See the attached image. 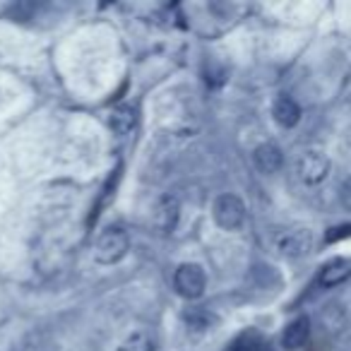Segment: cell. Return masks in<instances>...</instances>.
<instances>
[{
  "label": "cell",
  "mask_w": 351,
  "mask_h": 351,
  "mask_svg": "<svg viewBox=\"0 0 351 351\" xmlns=\"http://www.w3.org/2000/svg\"><path fill=\"white\" fill-rule=\"evenodd\" d=\"M128 248H130L128 234L118 226H111L99 234L97 243H94V258L101 265H116L128 255Z\"/></svg>",
  "instance_id": "1"
},
{
  "label": "cell",
  "mask_w": 351,
  "mask_h": 351,
  "mask_svg": "<svg viewBox=\"0 0 351 351\" xmlns=\"http://www.w3.org/2000/svg\"><path fill=\"white\" fill-rule=\"evenodd\" d=\"M173 287L183 298H191V301L193 298H200L207 287L205 269L195 263L178 265V269H176V274H173Z\"/></svg>",
  "instance_id": "2"
},
{
  "label": "cell",
  "mask_w": 351,
  "mask_h": 351,
  "mask_svg": "<svg viewBox=\"0 0 351 351\" xmlns=\"http://www.w3.org/2000/svg\"><path fill=\"white\" fill-rule=\"evenodd\" d=\"M215 221L224 231H236L245 221V205L236 195H221L215 202Z\"/></svg>",
  "instance_id": "3"
},
{
  "label": "cell",
  "mask_w": 351,
  "mask_h": 351,
  "mask_svg": "<svg viewBox=\"0 0 351 351\" xmlns=\"http://www.w3.org/2000/svg\"><path fill=\"white\" fill-rule=\"evenodd\" d=\"M327 173H330V159L322 152H306V154L298 159V178L308 186H315V183L325 181Z\"/></svg>",
  "instance_id": "4"
},
{
  "label": "cell",
  "mask_w": 351,
  "mask_h": 351,
  "mask_svg": "<svg viewBox=\"0 0 351 351\" xmlns=\"http://www.w3.org/2000/svg\"><path fill=\"white\" fill-rule=\"evenodd\" d=\"M277 248L287 258H303L313 250V234L308 229H296L287 231V234L279 236Z\"/></svg>",
  "instance_id": "5"
},
{
  "label": "cell",
  "mask_w": 351,
  "mask_h": 351,
  "mask_svg": "<svg viewBox=\"0 0 351 351\" xmlns=\"http://www.w3.org/2000/svg\"><path fill=\"white\" fill-rule=\"evenodd\" d=\"M178 215H181L178 200H176L173 195H164V197H159V202H156L152 221H154V226L161 231V234H169V231H173L176 224H178Z\"/></svg>",
  "instance_id": "6"
},
{
  "label": "cell",
  "mask_w": 351,
  "mask_h": 351,
  "mask_svg": "<svg viewBox=\"0 0 351 351\" xmlns=\"http://www.w3.org/2000/svg\"><path fill=\"white\" fill-rule=\"evenodd\" d=\"M311 339V320L308 317H296L293 322H289L287 330L282 335V346L287 351H298L308 344Z\"/></svg>",
  "instance_id": "7"
},
{
  "label": "cell",
  "mask_w": 351,
  "mask_h": 351,
  "mask_svg": "<svg viewBox=\"0 0 351 351\" xmlns=\"http://www.w3.org/2000/svg\"><path fill=\"white\" fill-rule=\"evenodd\" d=\"M349 277H351V260L337 258V260H330V263L320 269V277H317V282H320L322 287L332 289V287H339V284H344Z\"/></svg>",
  "instance_id": "8"
},
{
  "label": "cell",
  "mask_w": 351,
  "mask_h": 351,
  "mask_svg": "<svg viewBox=\"0 0 351 351\" xmlns=\"http://www.w3.org/2000/svg\"><path fill=\"white\" fill-rule=\"evenodd\" d=\"M253 161L255 166H258L260 173H277L279 169H282V149H279L277 145H260L258 149L253 152Z\"/></svg>",
  "instance_id": "9"
},
{
  "label": "cell",
  "mask_w": 351,
  "mask_h": 351,
  "mask_svg": "<svg viewBox=\"0 0 351 351\" xmlns=\"http://www.w3.org/2000/svg\"><path fill=\"white\" fill-rule=\"evenodd\" d=\"M272 116L282 128H293L298 121H301V106H298L291 97L282 94V97H277V101H274Z\"/></svg>",
  "instance_id": "10"
},
{
  "label": "cell",
  "mask_w": 351,
  "mask_h": 351,
  "mask_svg": "<svg viewBox=\"0 0 351 351\" xmlns=\"http://www.w3.org/2000/svg\"><path fill=\"white\" fill-rule=\"evenodd\" d=\"M111 130L118 132V135H130L132 130H135L137 125V113L132 106H118L113 108L111 113Z\"/></svg>",
  "instance_id": "11"
},
{
  "label": "cell",
  "mask_w": 351,
  "mask_h": 351,
  "mask_svg": "<svg viewBox=\"0 0 351 351\" xmlns=\"http://www.w3.org/2000/svg\"><path fill=\"white\" fill-rule=\"evenodd\" d=\"M118 351H154V344H152V339L145 332H132V335L118 346Z\"/></svg>",
  "instance_id": "12"
},
{
  "label": "cell",
  "mask_w": 351,
  "mask_h": 351,
  "mask_svg": "<svg viewBox=\"0 0 351 351\" xmlns=\"http://www.w3.org/2000/svg\"><path fill=\"white\" fill-rule=\"evenodd\" d=\"M229 351H263V339L258 332H243L241 337H236Z\"/></svg>",
  "instance_id": "13"
},
{
  "label": "cell",
  "mask_w": 351,
  "mask_h": 351,
  "mask_svg": "<svg viewBox=\"0 0 351 351\" xmlns=\"http://www.w3.org/2000/svg\"><path fill=\"white\" fill-rule=\"evenodd\" d=\"M186 320L191 322L193 327H200V330H205V327H210V322H212V315H207L205 311H188L186 313Z\"/></svg>",
  "instance_id": "14"
},
{
  "label": "cell",
  "mask_w": 351,
  "mask_h": 351,
  "mask_svg": "<svg viewBox=\"0 0 351 351\" xmlns=\"http://www.w3.org/2000/svg\"><path fill=\"white\" fill-rule=\"evenodd\" d=\"M351 236V224L349 226H337V229H330L327 231V243H335V241H341V239H349Z\"/></svg>",
  "instance_id": "15"
},
{
  "label": "cell",
  "mask_w": 351,
  "mask_h": 351,
  "mask_svg": "<svg viewBox=\"0 0 351 351\" xmlns=\"http://www.w3.org/2000/svg\"><path fill=\"white\" fill-rule=\"evenodd\" d=\"M339 202L344 210H351V178H346L339 188Z\"/></svg>",
  "instance_id": "16"
}]
</instances>
